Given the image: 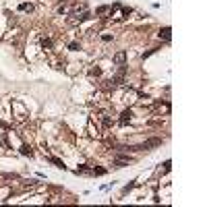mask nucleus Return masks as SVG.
Instances as JSON below:
<instances>
[{
	"mask_svg": "<svg viewBox=\"0 0 207 207\" xmlns=\"http://www.w3.org/2000/svg\"><path fill=\"white\" fill-rule=\"evenodd\" d=\"M131 116H133V110H124L122 114H120V118H118V124L120 126H126L128 122H131Z\"/></svg>",
	"mask_w": 207,
	"mask_h": 207,
	"instance_id": "1",
	"label": "nucleus"
},
{
	"mask_svg": "<svg viewBox=\"0 0 207 207\" xmlns=\"http://www.w3.org/2000/svg\"><path fill=\"white\" fill-rule=\"evenodd\" d=\"M170 37H172V29H170V27H164V29H160V39H166V41H170Z\"/></svg>",
	"mask_w": 207,
	"mask_h": 207,
	"instance_id": "2",
	"label": "nucleus"
},
{
	"mask_svg": "<svg viewBox=\"0 0 207 207\" xmlns=\"http://www.w3.org/2000/svg\"><path fill=\"white\" fill-rule=\"evenodd\" d=\"M124 60H126V52H124V50H122V52H118V54H114V62H116V64L122 66V64H124Z\"/></svg>",
	"mask_w": 207,
	"mask_h": 207,
	"instance_id": "3",
	"label": "nucleus"
},
{
	"mask_svg": "<svg viewBox=\"0 0 207 207\" xmlns=\"http://www.w3.org/2000/svg\"><path fill=\"white\" fill-rule=\"evenodd\" d=\"M158 145H162V139H149V141H145V149H149V147H158Z\"/></svg>",
	"mask_w": 207,
	"mask_h": 207,
	"instance_id": "4",
	"label": "nucleus"
},
{
	"mask_svg": "<svg viewBox=\"0 0 207 207\" xmlns=\"http://www.w3.org/2000/svg\"><path fill=\"white\" fill-rule=\"evenodd\" d=\"M19 11H25V13L29 11V13H31V11H33V4H31V2H23V4L19 6Z\"/></svg>",
	"mask_w": 207,
	"mask_h": 207,
	"instance_id": "5",
	"label": "nucleus"
},
{
	"mask_svg": "<svg viewBox=\"0 0 207 207\" xmlns=\"http://www.w3.org/2000/svg\"><path fill=\"white\" fill-rule=\"evenodd\" d=\"M41 48H44V50H50V48H52V39L41 37Z\"/></svg>",
	"mask_w": 207,
	"mask_h": 207,
	"instance_id": "6",
	"label": "nucleus"
},
{
	"mask_svg": "<svg viewBox=\"0 0 207 207\" xmlns=\"http://www.w3.org/2000/svg\"><path fill=\"white\" fill-rule=\"evenodd\" d=\"M21 153H23V155H29V158L33 155V151H31L29 145H21Z\"/></svg>",
	"mask_w": 207,
	"mask_h": 207,
	"instance_id": "7",
	"label": "nucleus"
},
{
	"mask_svg": "<svg viewBox=\"0 0 207 207\" xmlns=\"http://www.w3.org/2000/svg\"><path fill=\"white\" fill-rule=\"evenodd\" d=\"M91 174H93V176H104V174H106V168H93Z\"/></svg>",
	"mask_w": 207,
	"mask_h": 207,
	"instance_id": "8",
	"label": "nucleus"
},
{
	"mask_svg": "<svg viewBox=\"0 0 207 207\" xmlns=\"http://www.w3.org/2000/svg\"><path fill=\"white\" fill-rule=\"evenodd\" d=\"M89 75H91V77H99V75H101V68H99V66H93L91 71H89Z\"/></svg>",
	"mask_w": 207,
	"mask_h": 207,
	"instance_id": "9",
	"label": "nucleus"
},
{
	"mask_svg": "<svg viewBox=\"0 0 207 207\" xmlns=\"http://www.w3.org/2000/svg\"><path fill=\"white\" fill-rule=\"evenodd\" d=\"M95 13H97V15H106V13H110V6H99Z\"/></svg>",
	"mask_w": 207,
	"mask_h": 207,
	"instance_id": "10",
	"label": "nucleus"
},
{
	"mask_svg": "<svg viewBox=\"0 0 207 207\" xmlns=\"http://www.w3.org/2000/svg\"><path fill=\"white\" fill-rule=\"evenodd\" d=\"M50 162H52V164H56L58 168H62V170H64V164L60 162V160H56V158H50Z\"/></svg>",
	"mask_w": 207,
	"mask_h": 207,
	"instance_id": "11",
	"label": "nucleus"
},
{
	"mask_svg": "<svg viewBox=\"0 0 207 207\" xmlns=\"http://www.w3.org/2000/svg\"><path fill=\"white\" fill-rule=\"evenodd\" d=\"M114 164H116V168H124L126 166V160H116Z\"/></svg>",
	"mask_w": 207,
	"mask_h": 207,
	"instance_id": "12",
	"label": "nucleus"
},
{
	"mask_svg": "<svg viewBox=\"0 0 207 207\" xmlns=\"http://www.w3.org/2000/svg\"><path fill=\"white\" fill-rule=\"evenodd\" d=\"M81 46L79 44H77V41H73V44H68V50H73V52H77V50H79Z\"/></svg>",
	"mask_w": 207,
	"mask_h": 207,
	"instance_id": "13",
	"label": "nucleus"
},
{
	"mask_svg": "<svg viewBox=\"0 0 207 207\" xmlns=\"http://www.w3.org/2000/svg\"><path fill=\"white\" fill-rule=\"evenodd\" d=\"M133 186H135V182H131V184H126V186H124V188H122V193H124V195H126V193H128V191H131V188H133Z\"/></svg>",
	"mask_w": 207,
	"mask_h": 207,
	"instance_id": "14",
	"label": "nucleus"
}]
</instances>
